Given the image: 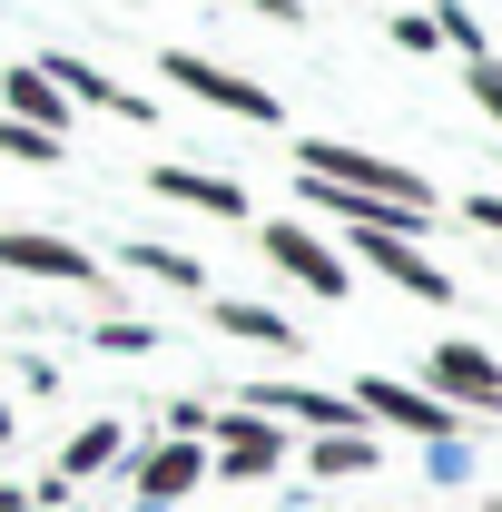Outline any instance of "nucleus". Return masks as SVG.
Wrapping results in <instances>:
<instances>
[{
    "mask_svg": "<svg viewBox=\"0 0 502 512\" xmlns=\"http://www.w3.org/2000/svg\"><path fill=\"white\" fill-rule=\"evenodd\" d=\"M296 178H325V188H345L355 207H384V217L434 227V178H424V168H404V158L355 148V138H296Z\"/></svg>",
    "mask_w": 502,
    "mask_h": 512,
    "instance_id": "nucleus-1",
    "label": "nucleus"
},
{
    "mask_svg": "<svg viewBox=\"0 0 502 512\" xmlns=\"http://www.w3.org/2000/svg\"><path fill=\"white\" fill-rule=\"evenodd\" d=\"M424 394H434L443 414H502V355L473 345V335H443L434 355H424Z\"/></svg>",
    "mask_w": 502,
    "mask_h": 512,
    "instance_id": "nucleus-2",
    "label": "nucleus"
},
{
    "mask_svg": "<svg viewBox=\"0 0 502 512\" xmlns=\"http://www.w3.org/2000/svg\"><path fill=\"white\" fill-rule=\"evenodd\" d=\"M355 424H394V434H414V444H463V414H443L424 384H394V375H365L355 394Z\"/></svg>",
    "mask_w": 502,
    "mask_h": 512,
    "instance_id": "nucleus-3",
    "label": "nucleus"
},
{
    "mask_svg": "<svg viewBox=\"0 0 502 512\" xmlns=\"http://www.w3.org/2000/svg\"><path fill=\"white\" fill-rule=\"evenodd\" d=\"M207 434H217L207 463H217L227 483H266V473H286V463H296V434H286V424H266V414H247V404H227Z\"/></svg>",
    "mask_w": 502,
    "mask_h": 512,
    "instance_id": "nucleus-4",
    "label": "nucleus"
},
{
    "mask_svg": "<svg viewBox=\"0 0 502 512\" xmlns=\"http://www.w3.org/2000/svg\"><path fill=\"white\" fill-rule=\"evenodd\" d=\"M168 89H188V99H207V109H227V119H247V128H276V89H256V79H237V69H217V60H197V50H168Z\"/></svg>",
    "mask_w": 502,
    "mask_h": 512,
    "instance_id": "nucleus-5",
    "label": "nucleus"
},
{
    "mask_svg": "<svg viewBox=\"0 0 502 512\" xmlns=\"http://www.w3.org/2000/svg\"><path fill=\"white\" fill-rule=\"evenodd\" d=\"M355 256H365L375 276H394L414 306H453V276H443V266L414 247V237H394V227H355Z\"/></svg>",
    "mask_w": 502,
    "mask_h": 512,
    "instance_id": "nucleus-6",
    "label": "nucleus"
},
{
    "mask_svg": "<svg viewBox=\"0 0 502 512\" xmlns=\"http://www.w3.org/2000/svg\"><path fill=\"white\" fill-rule=\"evenodd\" d=\"M0 266H10V276H50V286H109L89 247H69V237H40V227H0Z\"/></svg>",
    "mask_w": 502,
    "mask_h": 512,
    "instance_id": "nucleus-7",
    "label": "nucleus"
},
{
    "mask_svg": "<svg viewBox=\"0 0 502 512\" xmlns=\"http://www.w3.org/2000/svg\"><path fill=\"white\" fill-rule=\"evenodd\" d=\"M237 404L266 414V424H306V434H365L355 404H345V394H315V384H247Z\"/></svg>",
    "mask_w": 502,
    "mask_h": 512,
    "instance_id": "nucleus-8",
    "label": "nucleus"
},
{
    "mask_svg": "<svg viewBox=\"0 0 502 512\" xmlns=\"http://www.w3.org/2000/svg\"><path fill=\"white\" fill-rule=\"evenodd\" d=\"M266 256H276V266H286V276H296L306 296H325V306H335V296H355V276H345V256L325 247V237H306L296 217H276V227H266Z\"/></svg>",
    "mask_w": 502,
    "mask_h": 512,
    "instance_id": "nucleus-9",
    "label": "nucleus"
},
{
    "mask_svg": "<svg viewBox=\"0 0 502 512\" xmlns=\"http://www.w3.org/2000/svg\"><path fill=\"white\" fill-rule=\"evenodd\" d=\"M128 483H138V512H168V503H188L197 483H207V444H148L138 463H128Z\"/></svg>",
    "mask_w": 502,
    "mask_h": 512,
    "instance_id": "nucleus-10",
    "label": "nucleus"
},
{
    "mask_svg": "<svg viewBox=\"0 0 502 512\" xmlns=\"http://www.w3.org/2000/svg\"><path fill=\"white\" fill-rule=\"evenodd\" d=\"M148 197H178L197 217H247V188L227 168H148Z\"/></svg>",
    "mask_w": 502,
    "mask_h": 512,
    "instance_id": "nucleus-11",
    "label": "nucleus"
},
{
    "mask_svg": "<svg viewBox=\"0 0 502 512\" xmlns=\"http://www.w3.org/2000/svg\"><path fill=\"white\" fill-rule=\"evenodd\" d=\"M0 119H20V128H40V138H69V99L40 79V60H20L10 79H0Z\"/></svg>",
    "mask_w": 502,
    "mask_h": 512,
    "instance_id": "nucleus-12",
    "label": "nucleus"
},
{
    "mask_svg": "<svg viewBox=\"0 0 502 512\" xmlns=\"http://www.w3.org/2000/svg\"><path fill=\"white\" fill-rule=\"evenodd\" d=\"M207 316H217V335H247V345H276V355H306V335H296V325L276 316V306H247V296H217Z\"/></svg>",
    "mask_w": 502,
    "mask_h": 512,
    "instance_id": "nucleus-13",
    "label": "nucleus"
},
{
    "mask_svg": "<svg viewBox=\"0 0 502 512\" xmlns=\"http://www.w3.org/2000/svg\"><path fill=\"white\" fill-rule=\"evenodd\" d=\"M119 453H128V424H119V414H99V424H79V434H69V453H60V473H50V483H89V473H109Z\"/></svg>",
    "mask_w": 502,
    "mask_h": 512,
    "instance_id": "nucleus-14",
    "label": "nucleus"
},
{
    "mask_svg": "<svg viewBox=\"0 0 502 512\" xmlns=\"http://www.w3.org/2000/svg\"><path fill=\"white\" fill-rule=\"evenodd\" d=\"M119 266H128V276H158V286H178V296H197V286H207V266H197V256H178V247H138V237L119 247Z\"/></svg>",
    "mask_w": 502,
    "mask_h": 512,
    "instance_id": "nucleus-15",
    "label": "nucleus"
},
{
    "mask_svg": "<svg viewBox=\"0 0 502 512\" xmlns=\"http://www.w3.org/2000/svg\"><path fill=\"white\" fill-rule=\"evenodd\" d=\"M306 473H325V483H335V473H375V434H315Z\"/></svg>",
    "mask_w": 502,
    "mask_h": 512,
    "instance_id": "nucleus-16",
    "label": "nucleus"
},
{
    "mask_svg": "<svg viewBox=\"0 0 502 512\" xmlns=\"http://www.w3.org/2000/svg\"><path fill=\"white\" fill-rule=\"evenodd\" d=\"M0 158H20V168H50V158H60V138H40V128L0 119Z\"/></svg>",
    "mask_w": 502,
    "mask_h": 512,
    "instance_id": "nucleus-17",
    "label": "nucleus"
},
{
    "mask_svg": "<svg viewBox=\"0 0 502 512\" xmlns=\"http://www.w3.org/2000/svg\"><path fill=\"white\" fill-rule=\"evenodd\" d=\"M384 40H394V50H414V60H434V50H443L424 10H394V20H384Z\"/></svg>",
    "mask_w": 502,
    "mask_h": 512,
    "instance_id": "nucleus-18",
    "label": "nucleus"
},
{
    "mask_svg": "<svg viewBox=\"0 0 502 512\" xmlns=\"http://www.w3.org/2000/svg\"><path fill=\"white\" fill-rule=\"evenodd\" d=\"M463 89H473V109L502 128V60H473V69H463Z\"/></svg>",
    "mask_w": 502,
    "mask_h": 512,
    "instance_id": "nucleus-19",
    "label": "nucleus"
},
{
    "mask_svg": "<svg viewBox=\"0 0 502 512\" xmlns=\"http://www.w3.org/2000/svg\"><path fill=\"white\" fill-rule=\"evenodd\" d=\"M109 355H158V325H99Z\"/></svg>",
    "mask_w": 502,
    "mask_h": 512,
    "instance_id": "nucleus-20",
    "label": "nucleus"
},
{
    "mask_svg": "<svg viewBox=\"0 0 502 512\" xmlns=\"http://www.w3.org/2000/svg\"><path fill=\"white\" fill-rule=\"evenodd\" d=\"M463 217H473V227H493V237H502V197H463Z\"/></svg>",
    "mask_w": 502,
    "mask_h": 512,
    "instance_id": "nucleus-21",
    "label": "nucleus"
},
{
    "mask_svg": "<svg viewBox=\"0 0 502 512\" xmlns=\"http://www.w3.org/2000/svg\"><path fill=\"white\" fill-rule=\"evenodd\" d=\"M0 512H30V493H20V483H0Z\"/></svg>",
    "mask_w": 502,
    "mask_h": 512,
    "instance_id": "nucleus-22",
    "label": "nucleus"
},
{
    "mask_svg": "<svg viewBox=\"0 0 502 512\" xmlns=\"http://www.w3.org/2000/svg\"><path fill=\"white\" fill-rule=\"evenodd\" d=\"M256 10H266V20H296V0H256Z\"/></svg>",
    "mask_w": 502,
    "mask_h": 512,
    "instance_id": "nucleus-23",
    "label": "nucleus"
},
{
    "mask_svg": "<svg viewBox=\"0 0 502 512\" xmlns=\"http://www.w3.org/2000/svg\"><path fill=\"white\" fill-rule=\"evenodd\" d=\"M10 434H20V414H10V404H0V444H10Z\"/></svg>",
    "mask_w": 502,
    "mask_h": 512,
    "instance_id": "nucleus-24",
    "label": "nucleus"
},
{
    "mask_svg": "<svg viewBox=\"0 0 502 512\" xmlns=\"http://www.w3.org/2000/svg\"><path fill=\"white\" fill-rule=\"evenodd\" d=\"M473 512H502V493H493V503H473Z\"/></svg>",
    "mask_w": 502,
    "mask_h": 512,
    "instance_id": "nucleus-25",
    "label": "nucleus"
}]
</instances>
